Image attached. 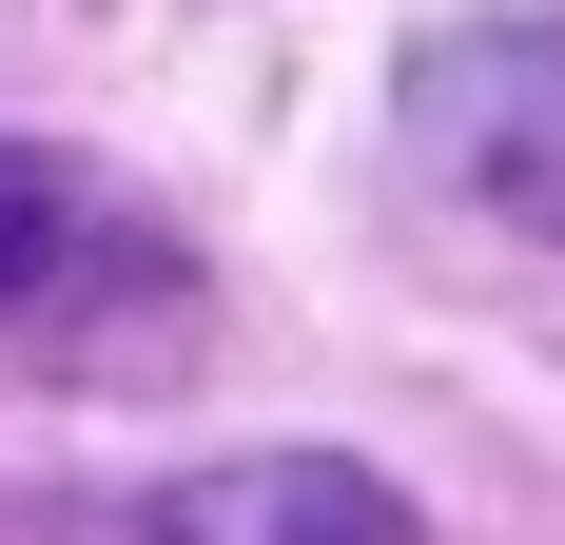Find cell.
<instances>
[{
  "label": "cell",
  "instance_id": "1",
  "mask_svg": "<svg viewBox=\"0 0 565 545\" xmlns=\"http://www.w3.org/2000/svg\"><path fill=\"white\" fill-rule=\"evenodd\" d=\"M195 272L137 195H98L78 157L0 137V351H98V331H157Z\"/></svg>",
  "mask_w": 565,
  "mask_h": 545
},
{
  "label": "cell",
  "instance_id": "2",
  "mask_svg": "<svg viewBox=\"0 0 565 545\" xmlns=\"http://www.w3.org/2000/svg\"><path fill=\"white\" fill-rule=\"evenodd\" d=\"M409 157L449 175L468 215L565 234V20H468L409 58Z\"/></svg>",
  "mask_w": 565,
  "mask_h": 545
},
{
  "label": "cell",
  "instance_id": "3",
  "mask_svg": "<svg viewBox=\"0 0 565 545\" xmlns=\"http://www.w3.org/2000/svg\"><path fill=\"white\" fill-rule=\"evenodd\" d=\"M175 545H409V488H371V468H215L175 506Z\"/></svg>",
  "mask_w": 565,
  "mask_h": 545
}]
</instances>
